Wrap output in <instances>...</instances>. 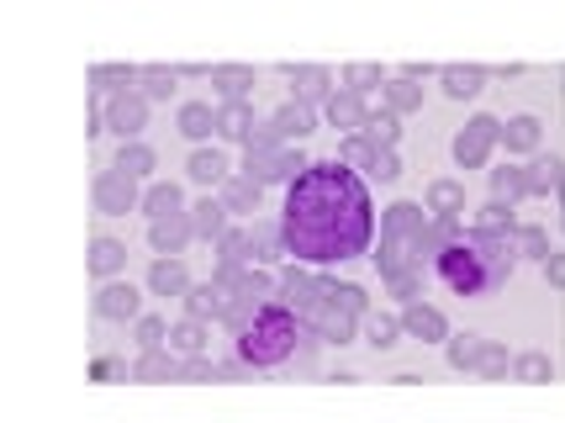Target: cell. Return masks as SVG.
Here are the masks:
<instances>
[{
	"label": "cell",
	"instance_id": "6da1fadb",
	"mask_svg": "<svg viewBox=\"0 0 565 423\" xmlns=\"http://www.w3.org/2000/svg\"><path fill=\"white\" fill-rule=\"evenodd\" d=\"M375 197L365 175L344 170L339 159H312V170L286 186L280 233L296 265L328 271L344 260H365L375 250Z\"/></svg>",
	"mask_w": 565,
	"mask_h": 423
},
{
	"label": "cell",
	"instance_id": "7a4b0ae2",
	"mask_svg": "<svg viewBox=\"0 0 565 423\" xmlns=\"http://www.w3.org/2000/svg\"><path fill=\"white\" fill-rule=\"evenodd\" d=\"M518 271V244L508 233H481V228H460V239L434 260V275L455 297H497Z\"/></svg>",
	"mask_w": 565,
	"mask_h": 423
},
{
	"label": "cell",
	"instance_id": "3957f363",
	"mask_svg": "<svg viewBox=\"0 0 565 423\" xmlns=\"http://www.w3.org/2000/svg\"><path fill=\"white\" fill-rule=\"evenodd\" d=\"M307 345V324L296 318L291 307L265 302L238 334H233V355L244 360L248 371H275V366H291Z\"/></svg>",
	"mask_w": 565,
	"mask_h": 423
},
{
	"label": "cell",
	"instance_id": "277c9868",
	"mask_svg": "<svg viewBox=\"0 0 565 423\" xmlns=\"http://www.w3.org/2000/svg\"><path fill=\"white\" fill-rule=\"evenodd\" d=\"M238 170L248 175V180H259V186H296L301 175L312 170V159L301 149H286L280 138H275V127L270 117L259 123V133L248 138V149H244V165Z\"/></svg>",
	"mask_w": 565,
	"mask_h": 423
},
{
	"label": "cell",
	"instance_id": "5b68a950",
	"mask_svg": "<svg viewBox=\"0 0 565 423\" xmlns=\"http://www.w3.org/2000/svg\"><path fill=\"white\" fill-rule=\"evenodd\" d=\"M497 149H502V117H492V112H476V117L455 133V165H460V170H487Z\"/></svg>",
	"mask_w": 565,
	"mask_h": 423
},
{
	"label": "cell",
	"instance_id": "8992f818",
	"mask_svg": "<svg viewBox=\"0 0 565 423\" xmlns=\"http://www.w3.org/2000/svg\"><path fill=\"white\" fill-rule=\"evenodd\" d=\"M90 201H96L100 218H127V212L143 207V191H138V180H127L122 170H100L96 180H90Z\"/></svg>",
	"mask_w": 565,
	"mask_h": 423
},
{
	"label": "cell",
	"instance_id": "52a82bcc",
	"mask_svg": "<svg viewBox=\"0 0 565 423\" xmlns=\"http://www.w3.org/2000/svg\"><path fill=\"white\" fill-rule=\"evenodd\" d=\"M301 324H307V334H312L318 345H333V349H344V345H354V339H360V318H349L344 307H333L328 297H322L318 307L301 318Z\"/></svg>",
	"mask_w": 565,
	"mask_h": 423
},
{
	"label": "cell",
	"instance_id": "ba28073f",
	"mask_svg": "<svg viewBox=\"0 0 565 423\" xmlns=\"http://www.w3.org/2000/svg\"><path fill=\"white\" fill-rule=\"evenodd\" d=\"M280 307H291L296 318H307L322 302V271H307V265H286L280 271V292H275Z\"/></svg>",
	"mask_w": 565,
	"mask_h": 423
},
{
	"label": "cell",
	"instance_id": "9c48e42d",
	"mask_svg": "<svg viewBox=\"0 0 565 423\" xmlns=\"http://www.w3.org/2000/svg\"><path fill=\"white\" fill-rule=\"evenodd\" d=\"M280 75L291 80V101H301V106H328L333 101V70H322V64H280Z\"/></svg>",
	"mask_w": 565,
	"mask_h": 423
},
{
	"label": "cell",
	"instance_id": "30bf717a",
	"mask_svg": "<svg viewBox=\"0 0 565 423\" xmlns=\"http://www.w3.org/2000/svg\"><path fill=\"white\" fill-rule=\"evenodd\" d=\"M96 318L106 324H138L143 318V292L132 281H106L96 286Z\"/></svg>",
	"mask_w": 565,
	"mask_h": 423
},
{
	"label": "cell",
	"instance_id": "8fae6325",
	"mask_svg": "<svg viewBox=\"0 0 565 423\" xmlns=\"http://www.w3.org/2000/svg\"><path fill=\"white\" fill-rule=\"evenodd\" d=\"M148 127V101L138 91H122V96L106 101V133H117L122 144H143Z\"/></svg>",
	"mask_w": 565,
	"mask_h": 423
},
{
	"label": "cell",
	"instance_id": "7c38bea8",
	"mask_svg": "<svg viewBox=\"0 0 565 423\" xmlns=\"http://www.w3.org/2000/svg\"><path fill=\"white\" fill-rule=\"evenodd\" d=\"M502 149H508V159H540L544 123L534 117V112H518V117H508V123H502Z\"/></svg>",
	"mask_w": 565,
	"mask_h": 423
},
{
	"label": "cell",
	"instance_id": "4fadbf2b",
	"mask_svg": "<svg viewBox=\"0 0 565 423\" xmlns=\"http://www.w3.org/2000/svg\"><path fill=\"white\" fill-rule=\"evenodd\" d=\"M248 254H254L259 271H270V265H280V260H291L286 233H280V218H254V223H248Z\"/></svg>",
	"mask_w": 565,
	"mask_h": 423
},
{
	"label": "cell",
	"instance_id": "5bb4252c",
	"mask_svg": "<svg viewBox=\"0 0 565 423\" xmlns=\"http://www.w3.org/2000/svg\"><path fill=\"white\" fill-rule=\"evenodd\" d=\"M402 334L418 345H449V318L434 302H413V307H402Z\"/></svg>",
	"mask_w": 565,
	"mask_h": 423
},
{
	"label": "cell",
	"instance_id": "9a60e30c",
	"mask_svg": "<svg viewBox=\"0 0 565 423\" xmlns=\"http://www.w3.org/2000/svg\"><path fill=\"white\" fill-rule=\"evenodd\" d=\"M270 127H275V138L286 144V149H296L301 138H312L318 133V112L312 106H301V101H280L270 112Z\"/></svg>",
	"mask_w": 565,
	"mask_h": 423
},
{
	"label": "cell",
	"instance_id": "2e32d148",
	"mask_svg": "<svg viewBox=\"0 0 565 423\" xmlns=\"http://www.w3.org/2000/svg\"><path fill=\"white\" fill-rule=\"evenodd\" d=\"M322 123L328 127H339L344 138H354V133H365V123H370V101L365 96H354V91H333V101L322 106Z\"/></svg>",
	"mask_w": 565,
	"mask_h": 423
},
{
	"label": "cell",
	"instance_id": "e0dca14e",
	"mask_svg": "<svg viewBox=\"0 0 565 423\" xmlns=\"http://www.w3.org/2000/svg\"><path fill=\"white\" fill-rule=\"evenodd\" d=\"M217 197H222V207H227L233 218L254 223V218H259V207H265V186H259V180H248L244 170H233V175H227V186H222Z\"/></svg>",
	"mask_w": 565,
	"mask_h": 423
},
{
	"label": "cell",
	"instance_id": "ac0fdd59",
	"mask_svg": "<svg viewBox=\"0 0 565 423\" xmlns=\"http://www.w3.org/2000/svg\"><path fill=\"white\" fill-rule=\"evenodd\" d=\"M423 207H428V218H444V223H460L466 218V180H428V191H423Z\"/></svg>",
	"mask_w": 565,
	"mask_h": 423
},
{
	"label": "cell",
	"instance_id": "d6986e66",
	"mask_svg": "<svg viewBox=\"0 0 565 423\" xmlns=\"http://www.w3.org/2000/svg\"><path fill=\"white\" fill-rule=\"evenodd\" d=\"M174 133L191 138L196 149H206V138L217 133V106L212 101H180L174 106Z\"/></svg>",
	"mask_w": 565,
	"mask_h": 423
},
{
	"label": "cell",
	"instance_id": "ffe728a7",
	"mask_svg": "<svg viewBox=\"0 0 565 423\" xmlns=\"http://www.w3.org/2000/svg\"><path fill=\"white\" fill-rule=\"evenodd\" d=\"M254 85H259V75H254L248 64H217V70H212V96H217V106H244V101L254 96Z\"/></svg>",
	"mask_w": 565,
	"mask_h": 423
},
{
	"label": "cell",
	"instance_id": "44dd1931",
	"mask_svg": "<svg viewBox=\"0 0 565 423\" xmlns=\"http://www.w3.org/2000/svg\"><path fill=\"white\" fill-rule=\"evenodd\" d=\"M185 175L217 197L222 186H227V175H233V165H227V154H222L217 144H206V149H191V159H185Z\"/></svg>",
	"mask_w": 565,
	"mask_h": 423
},
{
	"label": "cell",
	"instance_id": "7402d4cb",
	"mask_svg": "<svg viewBox=\"0 0 565 423\" xmlns=\"http://www.w3.org/2000/svg\"><path fill=\"white\" fill-rule=\"evenodd\" d=\"M138 212H143L148 223H170V218H185L191 207H185V191H180L174 180H153L143 191V207H138Z\"/></svg>",
	"mask_w": 565,
	"mask_h": 423
},
{
	"label": "cell",
	"instance_id": "603a6c76",
	"mask_svg": "<svg viewBox=\"0 0 565 423\" xmlns=\"http://www.w3.org/2000/svg\"><path fill=\"white\" fill-rule=\"evenodd\" d=\"M487 80H492V70H481V64H444L439 91L449 101H476L481 91H487Z\"/></svg>",
	"mask_w": 565,
	"mask_h": 423
},
{
	"label": "cell",
	"instance_id": "cb8c5ba5",
	"mask_svg": "<svg viewBox=\"0 0 565 423\" xmlns=\"http://www.w3.org/2000/svg\"><path fill=\"white\" fill-rule=\"evenodd\" d=\"M85 265H90V275L106 286V281H117V275L127 271V244L122 239H111V233H96V239H90V254H85Z\"/></svg>",
	"mask_w": 565,
	"mask_h": 423
},
{
	"label": "cell",
	"instance_id": "d4e9b609",
	"mask_svg": "<svg viewBox=\"0 0 565 423\" xmlns=\"http://www.w3.org/2000/svg\"><path fill=\"white\" fill-rule=\"evenodd\" d=\"M191 239H196L191 212H185V218H170V223H148V250L159 254V260H180Z\"/></svg>",
	"mask_w": 565,
	"mask_h": 423
},
{
	"label": "cell",
	"instance_id": "484cf974",
	"mask_svg": "<svg viewBox=\"0 0 565 423\" xmlns=\"http://www.w3.org/2000/svg\"><path fill=\"white\" fill-rule=\"evenodd\" d=\"M191 228H196V239H206V244H222V239L233 233V212L222 207V197L206 191V197L191 207Z\"/></svg>",
	"mask_w": 565,
	"mask_h": 423
},
{
	"label": "cell",
	"instance_id": "4316f807",
	"mask_svg": "<svg viewBox=\"0 0 565 423\" xmlns=\"http://www.w3.org/2000/svg\"><path fill=\"white\" fill-rule=\"evenodd\" d=\"M233 307V292H222L217 281H196L191 297H185V318H201V324H222Z\"/></svg>",
	"mask_w": 565,
	"mask_h": 423
},
{
	"label": "cell",
	"instance_id": "83f0119b",
	"mask_svg": "<svg viewBox=\"0 0 565 423\" xmlns=\"http://www.w3.org/2000/svg\"><path fill=\"white\" fill-rule=\"evenodd\" d=\"M191 286H196V281H191V271H185V260H153V265H148V292H153V297H191Z\"/></svg>",
	"mask_w": 565,
	"mask_h": 423
},
{
	"label": "cell",
	"instance_id": "f1b7e54d",
	"mask_svg": "<svg viewBox=\"0 0 565 423\" xmlns=\"http://www.w3.org/2000/svg\"><path fill=\"white\" fill-rule=\"evenodd\" d=\"M90 96L96 101H111L122 91H138V64H90Z\"/></svg>",
	"mask_w": 565,
	"mask_h": 423
},
{
	"label": "cell",
	"instance_id": "f546056e",
	"mask_svg": "<svg viewBox=\"0 0 565 423\" xmlns=\"http://www.w3.org/2000/svg\"><path fill=\"white\" fill-rule=\"evenodd\" d=\"M529 170V197H565V159L561 154H540L523 165Z\"/></svg>",
	"mask_w": 565,
	"mask_h": 423
},
{
	"label": "cell",
	"instance_id": "4dcf8cb0",
	"mask_svg": "<svg viewBox=\"0 0 565 423\" xmlns=\"http://www.w3.org/2000/svg\"><path fill=\"white\" fill-rule=\"evenodd\" d=\"M259 133V117H254V101H244V106H217V138L222 144H244Z\"/></svg>",
	"mask_w": 565,
	"mask_h": 423
},
{
	"label": "cell",
	"instance_id": "1f68e13d",
	"mask_svg": "<svg viewBox=\"0 0 565 423\" xmlns=\"http://www.w3.org/2000/svg\"><path fill=\"white\" fill-rule=\"evenodd\" d=\"M322 297L333 302V307H344L349 318H360V324L370 318V297H365V286H354V281H339V275H322Z\"/></svg>",
	"mask_w": 565,
	"mask_h": 423
},
{
	"label": "cell",
	"instance_id": "d6a6232c",
	"mask_svg": "<svg viewBox=\"0 0 565 423\" xmlns=\"http://www.w3.org/2000/svg\"><path fill=\"white\" fill-rule=\"evenodd\" d=\"M111 170H122L127 180H138V186H153V170H159V154L148 149V144H122L117 149V159H111Z\"/></svg>",
	"mask_w": 565,
	"mask_h": 423
},
{
	"label": "cell",
	"instance_id": "836d02e7",
	"mask_svg": "<svg viewBox=\"0 0 565 423\" xmlns=\"http://www.w3.org/2000/svg\"><path fill=\"white\" fill-rule=\"evenodd\" d=\"M206 339H212V328L201 324V318H180V324H170V355H180V360L206 355Z\"/></svg>",
	"mask_w": 565,
	"mask_h": 423
},
{
	"label": "cell",
	"instance_id": "e575fe53",
	"mask_svg": "<svg viewBox=\"0 0 565 423\" xmlns=\"http://www.w3.org/2000/svg\"><path fill=\"white\" fill-rule=\"evenodd\" d=\"M132 381H148V387H159V381H180V355H170V349L138 355V360H132Z\"/></svg>",
	"mask_w": 565,
	"mask_h": 423
},
{
	"label": "cell",
	"instance_id": "d590c367",
	"mask_svg": "<svg viewBox=\"0 0 565 423\" xmlns=\"http://www.w3.org/2000/svg\"><path fill=\"white\" fill-rule=\"evenodd\" d=\"M555 360L544 355V349H523V355H513V381H523V387H550L555 381Z\"/></svg>",
	"mask_w": 565,
	"mask_h": 423
},
{
	"label": "cell",
	"instance_id": "8d00e7d4",
	"mask_svg": "<svg viewBox=\"0 0 565 423\" xmlns=\"http://www.w3.org/2000/svg\"><path fill=\"white\" fill-rule=\"evenodd\" d=\"M360 334H365V345L375 349V355H386V349H396L407 334H402V318H392V313H370L365 324H360Z\"/></svg>",
	"mask_w": 565,
	"mask_h": 423
},
{
	"label": "cell",
	"instance_id": "74e56055",
	"mask_svg": "<svg viewBox=\"0 0 565 423\" xmlns=\"http://www.w3.org/2000/svg\"><path fill=\"white\" fill-rule=\"evenodd\" d=\"M174 91H180V75H174L170 64H148V70H138V96L153 106V101H174Z\"/></svg>",
	"mask_w": 565,
	"mask_h": 423
},
{
	"label": "cell",
	"instance_id": "f35d334b",
	"mask_svg": "<svg viewBox=\"0 0 565 423\" xmlns=\"http://www.w3.org/2000/svg\"><path fill=\"white\" fill-rule=\"evenodd\" d=\"M470 228H481V233H508V239H513L518 233V207L513 201H481V207H476V223Z\"/></svg>",
	"mask_w": 565,
	"mask_h": 423
},
{
	"label": "cell",
	"instance_id": "ab89813d",
	"mask_svg": "<svg viewBox=\"0 0 565 423\" xmlns=\"http://www.w3.org/2000/svg\"><path fill=\"white\" fill-rule=\"evenodd\" d=\"M381 101H386V112L392 117H407V112H418L423 106V85L407 75H392L386 80V91H381Z\"/></svg>",
	"mask_w": 565,
	"mask_h": 423
},
{
	"label": "cell",
	"instance_id": "60d3db41",
	"mask_svg": "<svg viewBox=\"0 0 565 423\" xmlns=\"http://www.w3.org/2000/svg\"><path fill=\"white\" fill-rule=\"evenodd\" d=\"M487 180H492V197L497 201H523L529 197V170L523 165H497V170H487Z\"/></svg>",
	"mask_w": 565,
	"mask_h": 423
},
{
	"label": "cell",
	"instance_id": "b9f144b4",
	"mask_svg": "<svg viewBox=\"0 0 565 423\" xmlns=\"http://www.w3.org/2000/svg\"><path fill=\"white\" fill-rule=\"evenodd\" d=\"M513 244H518V260H534V265H550V254H555L550 233H544V228H534V223H518Z\"/></svg>",
	"mask_w": 565,
	"mask_h": 423
},
{
	"label": "cell",
	"instance_id": "7bdbcfd3",
	"mask_svg": "<svg viewBox=\"0 0 565 423\" xmlns=\"http://www.w3.org/2000/svg\"><path fill=\"white\" fill-rule=\"evenodd\" d=\"M481 349H487V339H481V334H449V345H444V360H449L455 371H476Z\"/></svg>",
	"mask_w": 565,
	"mask_h": 423
},
{
	"label": "cell",
	"instance_id": "ee69618b",
	"mask_svg": "<svg viewBox=\"0 0 565 423\" xmlns=\"http://www.w3.org/2000/svg\"><path fill=\"white\" fill-rule=\"evenodd\" d=\"M344 91H354V96H381L386 91V75H381V64H344Z\"/></svg>",
	"mask_w": 565,
	"mask_h": 423
},
{
	"label": "cell",
	"instance_id": "f6af8a7d",
	"mask_svg": "<svg viewBox=\"0 0 565 423\" xmlns=\"http://www.w3.org/2000/svg\"><path fill=\"white\" fill-rule=\"evenodd\" d=\"M132 339H138V355H153V349H170V324L159 313H143L132 324Z\"/></svg>",
	"mask_w": 565,
	"mask_h": 423
},
{
	"label": "cell",
	"instance_id": "bcb514c9",
	"mask_svg": "<svg viewBox=\"0 0 565 423\" xmlns=\"http://www.w3.org/2000/svg\"><path fill=\"white\" fill-rule=\"evenodd\" d=\"M470 376H481V381H508V376H513V355L497 345V339H487V349H481V360H476Z\"/></svg>",
	"mask_w": 565,
	"mask_h": 423
},
{
	"label": "cell",
	"instance_id": "7dc6e473",
	"mask_svg": "<svg viewBox=\"0 0 565 423\" xmlns=\"http://www.w3.org/2000/svg\"><path fill=\"white\" fill-rule=\"evenodd\" d=\"M217 265H227V271H244V265H254V254H248V223H238L217 244Z\"/></svg>",
	"mask_w": 565,
	"mask_h": 423
},
{
	"label": "cell",
	"instance_id": "c3c4849f",
	"mask_svg": "<svg viewBox=\"0 0 565 423\" xmlns=\"http://www.w3.org/2000/svg\"><path fill=\"white\" fill-rule=\"evenodd\" d=\"M360 138H365L370 149H396V138H402V117H392V112H375Z\"/></svg>",
	"mask_w": 565,
	"mask_h": 423
},
{
	"label": "cell",
	"instance_id": "681fc988",
	"mask_svg": "<svg viewBox=\"0 0 565 423\" xmlns=\"http://www.w3.org/2000/svg\"><path fill=\"white\" fill-rule=\"evenodd\" d=\"M375 154H381V149H370L365 138H360V133H354V138H339V154H333V159H339V165H344V170L365 175V170H370V159H375Z\"/></svg>",
	"mask_w": 565,
	"mask_h": 423
},
{
	"label": "cell",
	"instance_id": "f907efd6",
	"mask_svg": "<svg viewBox=\"0 0 565 423\" xmlns=\"http://www.w3.org/2000/svg\"><path fill=\"white\" fill-rule=\"evenodd\" d=\"M90 381H132V366L122 355H96L90 360Z\"/></svg>",
	"mask_w": 565,
	"mask_h": 423
},
{
	"label": "cell",
	"instance_id": "816d5d0a",
	"mask_svg": "<svg viewBox=\"0 0 565 423\" xmlns=\"http://www.w3.org/2000/svg\"><path fill=\"white\" fill-rule=\"evenodd\" d=\"M365 180H381V186H392V180H402V159H396V149H381L375 159H370Z\"/></svg>",
	"mask_w": 565,
	"mask_h": 423
},
{
	"label": "cell",
	"instance_id": "f5cc1de1",
	"mask_svg": "<svg viewBox=\"0 0 565 423\" xmlns=\"http://www.w3.org/2000/svg\"><path fill=\"white\" fill-rule=\"evenodd\" d=\"M180 381H191V387H201V381H222V376H217V360H212V355L180 360Z\"/></svg>",
	"mask_w": 565,
	"mask_h": 423
},
{
	"label": "cell",
	"instance_id": "db71d44e",
	"mask_svg": "<svg viewBox=\"0 0 565 423\" xmlns=\"http://www.w3.org/2000/svg\"><path fill=\"white\" fill-rule=\"evenodd\" d=\"M217 376H222V381H248V376H254V371H248L244 360L233 355V360H217Z\"/></svg>",
	"mask_w": 565,
	"mask_h": 423
},
{
	"label": "cell",
	"instance_id": "11a10c76",
	"mask_svg": "<svg viewBox=\"0 0 565 423\" xmlns=\"http://www.w3.org/2000/svg\"><path fill=\"white\" fill-rule=\"evenodd\" d=\"M544 275H550V286H555V292H565V250L550 254V265H544Z\"/></svg>",
	"mask_w": 565,
	"mask_h": 423
},
{
	"label": "cell",
	"instance_id": "9f6ffc18",
	"mask_svg": "<svg viewBox=\"0 0 565 423\" xmlns=\"http://www.w3.org/2000/svg\"><path fill=\"white\" fill-rule=\"evenodd\" d=\"M402 75H407V80H418V85H423V80H428V75H439V70H434V64H402Z\"/></svg>",
	"mask_w": 565,
	"mask_h": 423
}]
</instances>
